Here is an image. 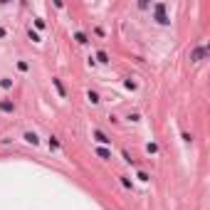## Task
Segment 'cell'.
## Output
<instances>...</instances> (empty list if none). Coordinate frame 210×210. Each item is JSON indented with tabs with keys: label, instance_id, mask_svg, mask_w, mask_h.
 <instances>
[{
	"label": "cell",
	"instance_id": "cell-1",
	"mask_svg": "<svg viewBox=\"0 0 210 210\" xmlns=\"http://www.w3.org/2000/svg\"><path fill=\"white\" fill-rule=\"evenodd\" d=\"M156 17H158V22H161V25H166V22H168V17H166V5H163V3H158V5H156Z\"/></svg>",
	"mask_w": 210,
	"mask_h": 210
},
{
	"label": "cell",
	"instance_id": "cell-2",
	"mask_svg": "<svg viewBox=\"0 0 210 210\" xmlns=\"http://www.w3.org/2000/svg\"><path fill=\"white\" fill-rule=\"evenodd\" d=\"M205 54H208V50H205V47H198V50H193V54H190V60H193V62H200Z\"/></svg>",
	"mask_w": 210,
	"mask_h": 210
},
{
	"label": "cell",
	"instance_id": "cell-3",
	"mask_svg": "<svg viewBox=\"0 0 210 210\" xmlns=\"http://www.w3.org/2000/svg\"><path fill=\"white\" fill-rule=\"evenodd\" d=\"M94 139H97L99 143H109V141H111V139H106V136H104L102 131H94Z\"/></svg>",
	"mask_w": 210,
	"mask_h": 210
},
{
	"label": "cell",
	"instance_id": "cell-4",
	"mask_svg": "<svg viewBox=\"0 0 210 210\" xmlns=\"http://www.w3.org/2000/svg\"><path fill=\"white\" fill-rule=\"evenodd\" d=\"M52 82H54V87H57V91H60V94H62V97H64V94H67V91H64V87H62V82H60V79H52Z\"/></svg>",
	"mask_w": 210,
	"mask_h": 210
},
{
	"label": "cell",
	"instance_id": "cell-5",
	"mask_svg": "<svg viewBox=\"0 0 210 210\" xmlns=\"http://www.w3.org/2000/svg\"><path fill=\"white\" fill-rule=\"evenodd\" d=\"M97 153H99V158H109V156H111L106 148H97Z\"/></svg>",
	"mask_w": 210,
	"mask_h": 210
},
{
	"label": "cell",
	"instance_id": "cell-6",
	"mask_svg": "<svg viewBox=\"0 0 210 210\" xmlns=\"http://www.w3.org/2000/svg\"><path fill=\"white\" fill-rule=\"evenodd\" d=\"M0 109H3V111H12V104L10 102H0Z\"/></svg>",
	"mask_w": 210,
	"mask_h": 210
},
{
	"label": "cell",
	"instance_id": "cell-7",
	"mask_svg": "<svg viewBox=\"0 0 210 210\" xmlns=\"http://www.w3.org/2000/svg\"><path fill=\"white\" fill-rule=\"evenodd\" d=\"M74 40H77V42H82V45H84V42H87V37H84V32H77V35H74Z\"/></svg>",
	"mask_w": 210,
	"mask_h": 210
},
{
	"label": "cell",
	"instance_id": "cell-8",
	"mask_svg": "<svg viewBox=\"0 0 210 210\" xmlns=\"http://www.w3.org/2000/svg\"><path fill=\"white\" fill-rule=\"evenodd\" d=\"M25 139H27V141H30V143H32V146H35V143H37V136H35V133H25Z\"/></svg>",
	"mask_w": 210,
	"mask_h": 210
},
{
	"label": "cell",
	"instance_id": "cell-9",
	"mask_svg": "<svg viewBox=\"0 0 210 210\" xmlns=\"http://www.w3.org/2000/svg\"><path fill=\"white\" fill-rule=\"evenodd\" d=\"M89 99H91V104H97L99 102V94L97 91H89Z\"/></svg>",
	"mask_w": 210,
	"mask_h": 210
},
{
	"label": "cell",
	"instance_id": "cell-10",
	"mask_svg": "<svg viewBox=\"0 0 210 210\" xmlns=\"http://www.w3.org/2000/svg\"><path fill=\"white\" fill-rule=\"evenodd\" d=\"M0 87H5V89H10V87H12V82H10V79H3V82H0Z\"/></svg>",
	"mask_w": 210,
	"mask_h": 210
},
{
	"label": "cell",
	"instance_id": "cell-11",
	"mask_svg": "<svg viewBox=\"0 0 210 210\" xmlns=\"http://www.w3.org/2000/svg\"><path fill=\"white\" fill-rule=\"evenodd\" d=\"M3 35H5V30H3V27H0V37H3Z\"/></svg>",
	"mask_w": 210,
	"mask_h": 210
}]
</instances>
